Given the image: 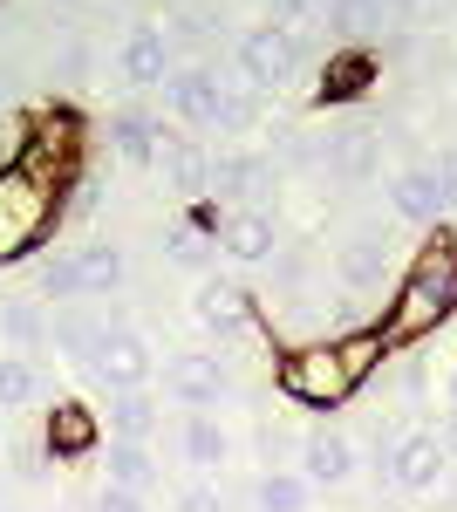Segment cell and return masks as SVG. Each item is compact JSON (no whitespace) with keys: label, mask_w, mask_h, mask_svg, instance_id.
Here are the masks:
<instances>
[{"label":"cell","mask_w":457,"mask_h":512,"mask_svg":"<svg viewBox=\"0 0 457 512\" xmlns=\"http://www.w3.org/2000/svg\"><path fill=\"white\" fill-rule=\"evenodd\" d=\"M451 308H457V253L451 246H430L417 267L403 274L382 335H389V342H417V335H430L437 321H451Z\"/></svg>","instance_id":"1"},{"label":"cell","mask_w":457,"mask_h":512,"mask_svg":"<svg viewBox=\"0 0 457 512\" xmlns=\"http://www.w3.org/2000/svg\"><path fill=\"white\" fill-rule=\"evenodd\" d=\"M307 35L301 28H280V21H260V28H246L239 35V48H232V62H239V82L246 89H280V82H294L307 69Z\"/></svg>","instance_id":"2"},{"label":"cell","mask_w":457,"mask_h":512,"mask_svg":"<svg viewBox=\"0 0 457 512\" xmlns=\"http://www.w3.org/2000/svg\"><path fill=\"white\" fill-rule=\"evenodd\" d=\"M280 390L294 396V403H307V410H335V403L355 396V376L342 369L335 342H314V349L280 355Z\"/></svg>","instance_id":"3"},{"label":"cell","mask_w":457,"mask_h":512,"mask_svg":"<svg viewBox=\"0 0 457 512\" xmlns=\"http://www.w3.org/2000/svg\"><path fill=\"white\" fill-rule=\"evenodd\" d=\"M451 472V451H444V431H423V424H396L389 451H382V478L396 492H437Z\"/></svg>","instance_id":"4"},{"label":"cell","mask_w":457,"mask_h":512,"mask_svg":"<svg viewBox=\"0 0 457 512\" xmlns=\"http://www.w3.org/2000/svg\"><path fill=\"white\" fill-rule=\"evenodd\" d=\"M48 212H55V198H48L41 178H28V171H0V260L21 253V246H35L41 226H48Z\"/></svg>","instance_id":"5"},{"label":"cell","mask_w":457,"mask_h":512,"mask_svg":"<svg viewBox=\"0 0 457 512\" xmlns=\"http://www.w3.org/2000/svg\"><path fill=\"white\" fill-rule=\"evenodd\" d=\"M157 89H164V110L185 123V130H219V89H226L219 69H205V62H178Z\"/></svg>","instance_id":"6"},{"label":"cell","mask_w":457,"mask_h":512,"mask_svg":"<svg viewBox=\"0 0 457 512\" xmlns=\"http://www.w3.org/2000/svg\"><path fill=\"white\" fill-rule=\"evenodd\" d=\"M164 390H171V403H185V410H205V417H212V403H226V396H232V369L212 349H185V355L164 362Z\"/></svg>","instance_id":"7"},{"label":"cell","mask_w":457,"mask_h":512,"mask_svg":"<svg viewBox=\"0 0 457 512\" xmlns=\"http://www.w3.org/2000/svg\"><path fill=\"white\" fill-rule=\"evenodd\" d=\"M96 376H103V390H151V376H157L151 335H144V328H123V321L110 315V342L96 355Z\"/></svg>","instance_id":"8"},{"label":"cell","mask_w":457,"mask_h":512,"mask_svg":"<svg viewBox=\"0 0 457 512\" xmlns=\"http://www.w3.org/2000/svg\"><path fill=\"white\" fill-rule=\"evenodd\" d=\"M191 315H198V328L212 342H246L253 335V287H239V280H198Z\"/></svg>","instance_id":"9"},{"label":"cell","mask_w":457,"mask_h":512,"mask_svg":"<svg viewBox=\"0 0 457 512\" xmlns=\"http://www.w3.org/2000/svg\"><path fill=\"white\" fill-rule=\"evenodd\" d=\"M389 212L403 219V226H437L444 212H451V192H444V178H437V164H403V171H389Z\"/></svg>","instance_id":"10"},{"label":"cell","mask_w":457,"mask_h":512,"mask_svg":"<svg viewBox=\"0 0 457 512\" xmlns=\"http://www.w3.org/2000/svg\"><path fill=\"white\" fill-rule=\"evenodd\" d=\"M362 472V444L335 424H314L301 431V478L307 485H348V478Z\"/></svg>","instance_id":"11"},{"label":"cell","mask_w":457,"mask_h":512,"mask_svg":"<svg viewBox=\"0 0 457 512\" xmlns=\"http://www.w3.org/2000/svg\"><path fill=\"white\" fill-rule=\"evenodd\" d=\"M48 342L69 355L76 369H96V355L110 342V315H96L82 301H62V308H48Z\"/></svg>","instance_id":"12"},{"label":"cell","mask_w":457,"mask_h":512,"mask_svg":"<svg viewBox=\"0 0 457 512\" xmlns=\"http://www.w3.org/2000/svg\"><path fill=\"white\" fill-rule=\"evenodd\" d=\"M116 69H123V82H130V89H157V82L178 69V48H171V35H164V28L137 21V28L123 35V48H116Z\"/></svg>","instance_id":"13"},{"label":"cell","mask_w":457,"mask_h":512,"mask_svg":"<svg viewBox=\"0 0 457 512\" xmlns=\"http://www.w3.org/2000/svg\"><path fill=\"white\" fill-rule=\"evenodd\" d=\"M219 253H232L239 267H267L273 253H280V219H273L267 205H239L226 219V233H219Z\"/></svg>","instance_id":"14"},{"label":"cell","mask_w":457,"mask_h":512,"mask_svg":"<svg viewBox=\"0 0 457 512\" xmlns=\"http://www.w3.org/2000/svg\"><path fill=\"white\" fill-rule=\"evenodd\" d=\"M389 260H396V253H389V233H382V226H355V233L335 246V274H342L348 287H362V294L382 287Z\"/></svg>","instance_id":"15"},{"label":"cell","mask_w":457,"mask_h":512,"mask_svg":"<svg viewBox=\"0 0 457 512\" xmlns=\"http://www.w3.org/2000/svg\"><path fill=\"white\" fill-rule=\"evenodd\" d=\"M273 185V158L267 151H212V198L253 205V192Z\"/></svg>","instance_id":"16"},{"label":"cell","mask_w":457,"mask_h":512,"mask_svg":"<svg viewBox=\"0 0 457 512\" xmlns=\"http://www.w3.org/2000/svg\"><path fill=\"white\" fill-rule=\"evenodd\" d=\"M151 171H164V185H171V192L212 198V151H205V144H191V137H164Z\"/></svg>","instance_id":"17"},{"label":"cell","mask_w":457,"mask_h":512,"mask_svg":"<svg viewBox=\"0 0 457 512\" xmlns=\"http://www.w3.org/2000/svg\"><path fill=\"white\" fill-rule=\"evenodd\" d=\"M321 171L328 178H348V185H362V178H376L382 171V144L369 130H328L321 137Z\"/></svg>","instance_id":"18"},{"label":"cell","mask_w":457,"mask_h":512,"mask_svg":"<svg viewBox=\"0 0 457 512\" xmlns=\"http://www.w3.org/2000/svg\"><path fill=\"white\" fill-rule=\"evenodd\" d=\"M178 451H185V465L191 472H226L232 465V431L219 424V417H205V410H191L185 417V431H178Z\"/></svg>","instance_id":"19"},{"label":"cell","mask_w":457,"mask_h":512,"mask_svg":"<svg viewBox=\"0 0 457 512\" xmlns=\"http://www.w3.org/2000/svg\"><path fill=\"white\" fill-rule=\"evenodd\" d=\"M103 424H110V437H123V444H151L157 424H164V410H157L151 390H110Z\"/></svg>","instance_id":"20"},{"label":"cell","mask_w":457,"mask_h":512,"mask_svg":"<svg viewBox=\"0 0 457 512\" xmlns=\"http://www.w3.org/2000/svg\"><path fill=\"white\" fill-rule=\"evenodd\" d=\"M157 144H164V123H157V117H144V110H116V117H110V151L123 164L151 171V164H157Z\"/></svg>","instance_id":"21"},{"label":"cell","mask_w":457,"mask_h":512,"mask_svg":"<svg viewBox=\"0 0 457 512\" xmlns=\"http://www.w3.org/2000/svg\"><path fill=\"white\" fill-rule=\"evenodd\" d=\"M307 499H314V485L301 472H287V465H267L246 485V506L253 512H307Z\"/></svg>","instance_id":"22"},{"label":"cell","mask_w":457,"mask_h":512,"mask_svg":"<svg viewBox=\"0 0 457 512\" xmlns=\"http://www.w3.org/2000/svg\"><path fill=\"white\" fill-rule=\"evenodd\" d=\"M123 274H130V267H123V246H116V239H89V246H76V287L89 294V301H96V294H116Z\"/></svg>","instance_id":"23"},{"label":"cell","mask_w":457,"mask_h":512,"mask_svg":"<svg viewBox=\"0 0 457 512\" xmlns=\"http://www.w3.org/2000/svg\"><path fill=\"white\" fill-rule=\"evenodd\" d=\"M103 485H123V492H151V485H157L151 444H123V437H110V444H103Z\"/></svg>","instance_id":"24"},{"label":"cell","mask_w":457,"mask_h":512,"mask_svg":"<svg viewBox=\"0 0 457 512\" xmlns=\"http://www.w3.org/2000/svg\"><path fill=\"white\" fill-rule=\"evenodd\" d=\"M103 444V424L82 410V403H55V417H48V451L55 458H82V451H96Z\"/></svg>","instance_id":"25"},{"label":"cell","mask_w":457,"mask_h":512,"mask_svg":"<svg viewBox=\"0 0 457 512\" xmlns=\"http://www.w3.org/2000/svg\"><path fill=\"white\" fill-rule=\"evenodd\" d=\"M48 342V301H0V349L28 355Z\"/></svg>","instance_id":"26"},{"label":"cell","mask_w":457,"mask_h":512,"mask_svg":"<svg viewBox=\"0 0 457 512\" xmlns=\"http://www.w3.org/2000/svg\"><path fill=\"white\" fill-rule=\"evenodd\" d=\"M382 76V62L369 48H342V55H328V76H321V96L328 103H348V96H362L369 82Z\"/></svg>","instance_id":"27"},{"label":"cell","mask_w":457,"mask_h":512,"mask_svg":"<svg viewBox=\"0 0 457 512\" xmlns=\"http://www.w3.org/2000/svg\"><path fill=\"white\" fill-rule=\"evenodd\" d=\"M41 396H48V376H41L35 355H0V410L14 417V410H35Z\"/></svg>","instance_id":"28"},{"label":"cell","mask_w":457,"mask_h":512,"mask_svg":"<svg viewBox=\"0 0 457 512\" xmlns=\"http://www.w3.org/2000/svg\"><path fill=\"white\" fill-rule=\"evenodd\" d=\"M35 294H41V301H82L76 253H41V260H35Z\"/></svg>","instance_id":"29"},{"label":"cell","mask_w":457,"mask_h":512,"mask_svg":"<svg viewBox=\"0 0 457 512\" xmlns=\"http://www.w3.org/2000/svg\"><path fill=\"white\" fill-rule=\"evenodd\" d=\"M164 260H178V267H191V274H205V267L219 260V239H205L198 226H171V233H164Z\"/></svg>","instance_id":"30"},{"label":"cell","mask_w":457,"mask_h":512,"mask_svg":"<svg viewBox=\"0 0 457 512\" xmlns=\"http://www.w3.org/2000/svg\"><path fill=\"white\" fill-rule=\"evenodd\" d=\"M219 130H260V89L226 82L219 89Z\"/></svg>","instance_id":"31"},{"label":"cell","mask_w":457,"mask_h":512,"mask_svg":"<svg viewBox=\"0 0 457 512\" xmlns=\"http://www.w3.org/2000/svg\"><path fill=\"white\" fill-rule=\"evenodd\" d=\"M178 512H226V485H212L205 472H191L178 485Z\"/></svg>","instance_id":"32"},{"label":"cell","mask_w":457,"mask_h":512,"mask_svg":"<svg viewBox=\"0 0 457 512\" xmlns=\"http://www.w3.org/2000/svg\"><path fill=\"white\" fill-rule=\"evenodd\" d=\"M328 14V0H273V21L280 28H307V21H321Z\"/></svg>","instance_id":"33"},{"label":"cell","mask_w":457,"mask_h":512,"mask_svg":"<svg viewBox=\"0 0 457 512\" xmlns=\"http://www.w3.org/2000/svg\"><path fill=\"white\" fill-rule=\"evenodd\" d=\"M89 512H151V506H144V492H123V485H103V492L89 499Z\"/></svg>","instance_id":"34"},{"label":"cell","mask_w":457,"mask_h":512,"mask_svg":"<svg viewBox=\"0 0 457 512\" xmlns=\"http://www.w3.org/2000/svg\"><path fill=\"white\" fill-rule=\"evenodd\" d=\"M437 178H444V192H451V205H457V144L437 151Z\"/></svg>","instance_id":"35"},{"label":"cell","mask_w":457,"mask_h":512,"mask_svg":"<svg viewBox=\"0 0 457 512\" xmlns=\"http://www.w3.org/2000/svg\"><path fill=\"white\" fill-rule=\"evenodd\" d=\"M89 62H96L89 48H62V69H69V82H82V69H89Z\"/></svg>","instance_id":"36"},{"label":"cell","mask_w":457,"mask_h":512,"mask_svg":"<svg viewBox=\"0 0 457 512\" xmlns=\"http://www.w3.org/2000/svg\"><path fill=\"white\" fill-rule=\"evenodd\" d=\"M444 451L457 458V403H451V417H444Z\"/></svg>","instance_id":"37"},{"label":"cell","mask_w":457,"mask_h":512,"mask_svg":"<svg viewBox=\"0 0 457 512\" xmlns=\"http://www.w3.org/2000/svg\"><path fill=\"white\" fill-rule=\"evenodd\" d=\"M444 396H451V403H457V369H451V383H444Z\"/></svg>","instance_id":"38"},{"label":"cell","mask_w":457,"mask_h":512,"mask_svg":"<svg viewBox=\"0 0 457 512\" xmlns=\"http://www.w3.org/2000/svg\"><path fill=\"white\" fill-rule=\"evenodd\" d=\"M328 7H369V0H328Z\"/></svg>","instance_id":"39"},{"label":"cell","mask_w":457,"mask_h":512,"mask_svg":"<svg viewBox=\"0 0 457 512\" xmlns=\"http://www.w3.org/2000/svg\"><path fill=\"white\" fill-rule=\"evenodd\" d=\"M0 96H7V69H0Z\"/></svg>","instance_id":"40"},{"label":"cell","mask_w":457,"mask_h":512,"mask_svg":"<svg viewBox=\"0 0 457 512\" xmlns=\"http://www.w3.org/2000/svg\"><path fill=\"white\" fill-rule=\"evenodd\" d=\"M0 424H7V410H0Z\"/></svg>","instance_id":"41"},{"label":"cell","mask_w":457,"mask_h":512,"mask_svg":"<svg viewBox=\"0 0 457 512\" xmlns=\"http://www.w3.org/2000/svg\"><path fill=\"white\" fill-rule=\"evenodd\" d=\"M267 7H273V0H267Z\"/></svg>","instance_id":"42"},{"label":"cell","mask_w":457,"mask_h":512,"mask_svg":"<svg viewBox=\"0 0 457 512\" xmlns=\"http://www.w3.org/2000/svg\"><path fill=\"white\" fill-rule=\"evenodd\" d=\"M0 512H7V506H0Z\"/></svg>","instance_id":"43"}]
</instances>
